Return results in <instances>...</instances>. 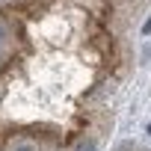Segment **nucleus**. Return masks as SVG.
<instances>
[{
    "mask_svg": "<svg viewBox=\"0 0 151 151\" xmlns=\"http://www.w3.org/2000/svg\"><path fill=\"white\" fill-rule=\"evenodd\" d=\"M77 151H95V139H80L77 142Z\"/></svg>",
    "mask_w": 151,
    "mask_h": 151,
    "instance_id": "1",
    "label": "nucleus"
},
{
    "mask_svg": "<svg viewBox=\"0 0 151 151\" xmlns=\"http://www.w3.org/2000/svg\"><path fill=\"white\" fill-rule=\"evenodd\" d=\"M12 151H36V145H33V142H15Z\"/></svg>",
    "mask_w": 151,
    "mask_h": 151,
    "instance_id": "2",
    "label": "nucleus"
},
{
    "mask_svg": "<svg viewBox=\"0 0 151 151\" xmlns=\"http://www.w3.org/2000/svg\"><path fill=\"white\" fill-rule=\"evenodd\" d=\"M6 42H9V27L0 21V45H6Z\"/></svg>",
    "mask_w": 151,
    "mask_h": 151,
    "instance_id": "3",
    "label": "nucleus"
},
{
    "mask_svg": "<svg viewBox=\"0 0 151 151\" xmlns=\"http://www.w3.org/2000/svg\"><path fill=\"white\" fill-rule=\"evenodd\" d=\"M142 36H151V15H148V21L142 24Z\"/></svg>",
    "mask_w": 151,
    "mask_h": 151,
    "instance_id": "4",
    "label": "nucleus"
},
{
    "mask_svg": "<svg viewBox=\"0 0 151 151\" xmlns=\"http://www.w3.org/2000/svg\"><path fill=\"white\" fill-rule=\"evenodd\" d=\"M148 133H151V122H148Z\"/></svg>",
    "mask_w": 151,
    "mask_h": 151,
    "instance_id": "5",
    "label": "nucleus"
},
{
    "mask_svg": "<svg viewBox=\"0 0 151 151\" xmlns=\"http://www.w3.org/2000/svg\"><path fill=\"white\" fill-rule=\"evenodd\" d=\"M0 3H9V0H0Z\"/></svg>",
    "mask_w": 151,
    "mask_h": 151,
    "instance_id": "6",
    "label": "nucleus"
}]
</instances>
